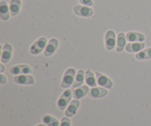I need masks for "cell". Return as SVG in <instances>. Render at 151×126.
Returning a JSON list of instances; mask_svg holds the SVG:
<instances>
[{
  "instance_id": "obj_23",
  "label": "cell",
  "mask_w": 151,
  "mask_h": 126,
  "mask_svg": "<svg viewBox=\"0 0 151 126\" xmlns=\"http://www.w3.org/2000/svg\"><path fill=\"white\" fill-rule=\"evenodd\" d=\"M60 126H71V121L69 118L63 117L60 122Z\"/></svg>"
},
{
  "instance_id": "obj_15",
  "label": "cell",
  "mask_w": 151,
  "mask_h": 126,
  "mask_svg": "<svg viewBox=\"0 0 151 126\" xmlns=\"http://www.w3.org/2000/svg\"><path fill=\"white\" fill-rule=\"evenodd\" d=\"M89 88L87 86H83L77 88L76 89L73 90L72 91V95L75 99L79 100L85 97L88 92H89Z\"/></svg>"
},
{
  "instance_id": "obj_17",
  "label": "cell",
  "mask_w": 151,
  "mask_h": 126,
  "mask_svg": "<svg viewBox=\"0 0 151 126\" xmlns=\"http://www.w3.org/2000/svg\"><path fill=\"white\" fill-rule=\"evenodd\" d=\"M21 4L22 1L21 0H11L10 3V15L12 16H16L20 12Z\"/></svg>"
},
{
  "instance_id": "obj_16",
  "label": "cell",
  "mask_w": 151,
  "mask_h": 126,
  "mask_svg": "<svg viewBox=\"0 0 151 126\" xmlns=\"http://www.w3.org/2000/svg\"><path fill=\"white\" fill-rule=\"evenodd\" d=\"M145 43H129L125 47V50L128 53H138L145 48Z\"/></svg>"
},
{
  "instance_id": "obj_10",
  "label": "cell",
  "mask_w": 151,
  "mask_h": 126,
  "mask_svg": "<svg viewBox=\"0 0 151 126\" xmlns=\"http://www.w3.org/2000/svg\"><path fill=\"white\" fill-rule=\"evenodd\" d=\"M15 83L19 85H32L34 84V78L29 75H19L14 78Z\"/></svg>"
},
{
  "instance_id": "obj_25",
  "label": "cell",
  "mask_w": 151,
  "mask_h": 126,
  "mask_svg": "<svg viewBox=\"0 0 151 126\" xmlns=\"http://www.w3.org/2000/svg\"><path fill=\"white\" fill-rule=\"evenodd\" d=\"M0 83L1 84H4L7 83V77L3 75L2 73H1L0 75Z\"/></svg>"
},
{
  "instance_id": "obj_20",
  "label": "cell",
  "mask_w": 151,
  "mask_h": 126,
  "mask_svg": "<svg viewBox=\"0 0 151 126\" xmlns=\"http://www.w3.org/2000/svg\"><path fill=\"white\" fill-rule=\"evenodd\" d=\"M85 79L86 83L88 85V86L96 87L97 86V82L94 78V75L93 72L90 69H87L85 72Z\"/></svg>"
},
{
  "instance_id": "obj_2",
  "label": "cell",
  "mask_w": 151,
  "mask_h": 126,
  "mask_svg": "<svg viewBox=\"0 0 151 126\" xmlns=\"http://www.w3.org/2000/svg\"><path fill=\"white\" fill-rule=\"evenodd\" d=\"M47 44V40L45 37L38 38L30 47V53L32 55H38L46 48Z\"/></svg>"
},
{
  "instance_id": "obj_18",
  "label": "cell",
  "mask_w": 151,
  "mask_h": 126,
  "mask_svg": "<svg viewBox=\"0 0 151 126\" xmlns=\"http://www.w3.org/2000/svg\"><path fill=\"white\" fill-rule=\"evenodd\" d=\"M126 35L123 32H119L118 34L117 40H116V52L120 53L123 51L126 44Z\"/></svg>"
},
{
  "instance_id": "obj_11",
  "label": "cell",
  "mask_w": 151,
  "mask_h": 126,
  "mask_svg": "<svg viewBox=\"0 0 151 126\" xmlns=\"http://www.w3.org/2000/svg\"><path fill=\"white\" fill-rule=\"evenodd\" d=\"M108 94V90L102 87H92V89L89 90L88 96L91 98L98 99L106 96Z\"/></svg>"
},
{
  "instance_id": "obj_26",
  "label": "cell",
  "mask_w": 151,
  "mask_h": 126,
  "mask_svg": "<svg viewBox=\"0 0 151 126\" xmlns=\"http://www.w3.org/2000/svg\"><path fill=\"white\" fill-rule=\"evenodd\" d=\"M0 68H1V69H0V72H1V73H2L4 70V66L2 63H1V64H0Z\"/></svg>"
},
{
  "instance_id": "obj_12",
  "label": "cell",
  "mask_w": 151,
  "mask_h": 126,
  "mask_svg": "<svg viewBox=\"0 0 151 126\" xmlns=\"http://www.w3.org/2000/svg\"><path fill=\"white\" fill-rule=\"evenodd\" d=\"M126 39L129 42H143L145 40V36L140 32L131 31L126 34Z\"/></svg>"
},
{
  "instance_id": "obj_21",
  "label": "cell",
  "mask_w": 151,
  "mask_h": 126,
  "mask_svg": "<svg viewBox=\"0 0 151 126\" xmlns=\"http://www.w3.org/2000/svg\"><path fill=\"white\" fill-rule=\"evenodd\" d=\"M136 58L139 60H144L151 59V47L142 50L136 55Z\"/></svg>"
},
{
  "instance_id": "obj_24",
  "label": "cell",
  "mask_w": 151,
  "mask_h": 126,
  "mask_svg": "<svg viewBox=\"0 0 151 126\" xmlns=\"http://www.w3.org/2000/svg\"><path fill=\"white\" fill-rule=\"evenodd\" d=\"M79 1L83 5L88 6V7H91V6L93 5L92 0H79Z\"/></svg>"
},
{
  "instance_id": "obj_4",
  "label": "cell",
  "mask_w": 151,
  "mask_h": 126,
  "mask_svg": "<svg viewBox=\"0 0 151 126\" xmlns=\"http://www.w3.org/2000/svg\"><path fill=\"white\" fill-rule=\"evenodd\" d=\"M72 91L71 89H67L62 94L58 101V106L60 110H64L70 102L72 97Z\"/></svg>"
},
{
  "instance_id": "obj_9",
  "label": "cell",
  "mask_w": 151,
  "mask_h": 126,
  "mask_svg": "<svg viewBox=\"0 0 151 126\" xmlns=\"http://www.w3.org/2000/svg\"><path fill=\"white\" fill-rule=\"evenodd\" d=\"M58 47V41L57 38L50 39L48 44H47L45 50H44V55L46 57H50V56L52 55L55 53Z\"/></svg>"
},
{
  "instance_id": "obj_6",
  "label": "cell",
  "mask_w": 151,
  "mask_h": 126,
  "mask_svg": "<svg viewBox=\"0 0 151 126\" xmlns=\"http://www.w3.org/2000/svg\"><path fill=\"white\" fill-rule=\"evenodd\" d=\"M106 47L108 50H112L116 45V35L113 30H108L105 36Z\"/></svg>"
},
{
  "instance_id": "obj_14",
  "label": "cell",
  "mask_w": 151,
  "mask_h": 126,
  "mask_svg": "<svg viewBox=\"0 0 151 126\" xmlns=\"http://www.w3.org/2000/svg\"><path fill=\"white\" fill-rule=\"evenodd\" d=\"M10 7L5 1H2L0 3V17L3 21H7L10 19Z\"/></svg>"
},
{
  "instance_id": "obj_5",
  "label": "cell",
  "mask_w": 151,
  "mask_h": 126,
  "mask_svg": "<svg viewBox=\"0 0 151 126\" xmlns=\"http://www.w3.org/2000/svg\"><path fill=\"white\" fill-rule=\"evenodd\" d=\"M10 72L12 75H19L21 74L22 75H27V74H30L32 72V69L28 65H16V66H13L10 68Z\"/></svg>"
},
{
  "instance_id": "obj_1",
  "label": "cell",
  "mask_w": 151,
  "mask_h": 126,
  "mask_svg": "<svg viewBox=\"0 0 151 126\" xmlns=\"http://www.w3.org/2000/svg\"><path fill=\"white\" fill-rule=\"evenodd\" d=\"M75 75H76V72H75V69L73 68L68 69L63 75L60 86L63 89H67L70 87L71 85L73 84Z\"/></svg>"
},
{
  "instance_id": "obj_19",
  "label": "cell",
  "mask_w": 151,
  "mask_h": 126,
  "mask_svg": "<svg viewBox=\"0 0 151 126\" xmlns=\"http://www.w3.org/2000/svg\"><path fill=\"white\" fill-rule=\"evenodd\" d=\"M85 72L82 69H80L78 72H77L76 77H75V80L74 81L73 84H72V89H76L78 87H80L81 85H83L84 82V79H85V75H84Z\"/></svg>"
},
{
  "instance_id": "obj_27",
  "label": "cell",
  "mask_w": 151,
  "mask_h": 126,
  "mask_svg": "<svg viewBox=\"0 0 151 126\" xmlns=\"http://www.w3.org/2000/svg\"><path fill=\"white\" fill-rule=\"evenodd\" d=\"M36 126H47V125H46V124H39V125H36Z\"/></svg>"
},
{
  "instance_id": "obj_22",
  "label": "cell",
  "mask_w": 151,
  "mask_h": 126,
  "mask_svg": "<svg viewBox=\"0 0 151 126\" xmlns=\"http://www.w3.org/2000/svg\"><path fill=\"white\" fill-rule=\"evenodd\" d=\"M43 122L48 126H59V121L54 117L45 114L43 116Z\"/></svg>"
},
{
  "instance_id": "obj_3",
  "label": "cell",
  "mask_w": 151,
  "mask_h": 126,
  "mask_svg": "<svg viewBox=\"0 0 151 126\" xmlns=\"http://www.w3.org/2000/svg\"><path fill=\"white\" fill-rule=\"evenodd\" d=\"M73 11L77 16L84 18L91 17L94 13L92 8L85 5H76L74 7Z\"/></svg>"
},
{
  "instance_id": "obj_13",
  "label": "cell",
  "mask_w": 151,
  "mask_h": 126,
  "mask_svg": "<svg viewBox=\"0 0 151 126\" xmlns=\"http://www.w3.org/2000/svg\"><path fill=\"white\" fill-rule=\"evenodd\" d=\"M80 106V101L77 99L72 100L69 105L68 108L66 109V112H65V114L67 117H72L74 115L76 114L77 111H78V108Z\"/></svg>"
},
{
  "instance_id": "obj_8",
  "label": "cell",
  "mask_w": 151,
  "mask_h": 126,
  "mask_svg": "<svg viewBox=\"0 0 151 126\" xmlns=\"http://www.w3.org/2000/svg\"><path fill=\"white\" fill-rule=\"evenodd\" d=\"M96 79L97 84L100 86L106 89H111L113 86V82L107 76L100 72H96Z\"/></svg>"
},
{
  "instance_id": "obj_7",
  "label": "cell",
  "mask_w": 151,
  "mask_h": 126,
  "mask_svg": "<svg viewBox=\"0 0 151 126\" xmlns=\"http://www.w3.org/2000/svg\"><path fill=\"white\" fill-rule=\"evenodd\" d=\"M13 54V47L8 43H6L1 49V63H8Z\"/></svg>"
}]
</instances>
